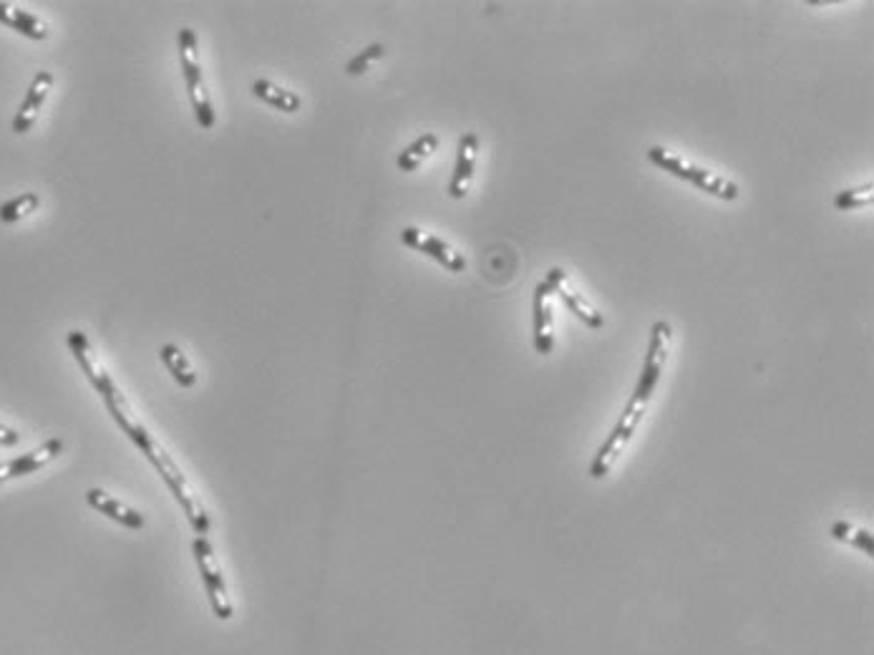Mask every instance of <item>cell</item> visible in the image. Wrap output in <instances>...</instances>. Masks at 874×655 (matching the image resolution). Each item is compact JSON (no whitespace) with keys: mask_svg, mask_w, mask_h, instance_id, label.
<instances>
[{"mask_svg":"<svg viewBox=\"0 0 874 655\" xmlns=\"http://www.w3.org/2000/svg\"><path fill=\"white\" fill-rule=\"evenodd\" d=\"M61 451H63V441L51 439V441H46L41 449L31 451V454H23V456H18V459H13V462L0 464V482H6V479H16V477H26V474L38 472V469L46 467L51 459H56Z\"/></svg>","mask_w":874,"mask_h":655,"instance_id":"12","label":"cell"},{"mask_svg":"<svg viewBox=\"0 0 874 655\" xmlns=\"http://www.w3.org/2000/svg\"><path fill=\"white\" fill-rule=\"evenodd\" d=\"M41 205V197H38L36 192H26L21 194V197H16V200L6 202V205L0 207V220L3 222H18L23 220L26 215H31L36 207Z\"/></svg>","mask_w":874,"mask_h":655,"instance_id":"20","label":"cell"},{"mask_svg":"<svg viewBox=\"0 0 874 655\" xmlns=\"http://www.w3.org/2000/svg\"><path fill=\"white\" fill-rule=\"evenodd\" d=\"M552 295L550 285L542 280L534 288V348L540 356H550L555 348V336H552V308L547 298Z\"/></svg>","mask_w":874,"mask_h":655,"instance_id":"10","label":"cell"},{"mask_svg":"<svg viewBox=\"0 0 874 655\" xmlns=\"http://www.w3.org/2000/svg\"><path fill=\"white\" fill-rule=\"evenodd\" d=\"M69 346H71V353H74V358L79 361L81 371H84L86 378H89L91 386H94L96 391L101 393V399H104L111 419H114L124 431L129 429V426L134 424V419L129 416V406H126L124 396H121L119 388L114 386V381H111L109 373H106L104 368L96 363L94 353H91V346H89V338H86L81 331H71L69 333Z\"/></svg>","mask_w":874,"mask_h":655,"instance_id":"1","label":"cell"},{"mask_svg":"<svg viewBox=\"0 0 874 655\" xmlns=\"http://www.w3.org/2000/svg\"><path fill=\"white\" fill-rule=\"evenodd\" d=\"M159 356H162L164 366L169 368V373H172L174 381H177L179 386H182V388H192L194 383H197V373L192 371V366H189V361H187V358H184V353L179 351V348L174 346V343H167V346L162 348V353H159Z\"/></svg>","mask_w":874,"mask_h":655,"instance_id":"17","label":"cell"},{"mask_svg":"<svg viewBox=\"0 0 874 655\" xmlns=\"http://www.w3.org/2000/svg\"><path fill=\"white\" fill-rule=\"evenodd\" d=\"M668 343H670V325L665 323V320H658V323L650 328V343H648V353H645L643 373H640V381L633 393V401H638V404H648V401L653 399L655 388H658L660 383V376H663L665 361H668Z\"/></svg>","mask_w":874,"mask_h":655,"instance_id":"6","label":"cell"},{"mask_svg":"<svg viewBox=\"0 0 874 655\" xmlns=\"http://www.w3.org/2000/svg\"><path fill=\"white\" fill-rule=\"evenodd\" d=\"M149 464H152L154 469H157L159 474H162L164 484L169 487V492L174 494V499L179 502V507L184 509V514H187L189 524L194 527V532H197L199 537H205L207 532H210V517H207V512L202 509V504L197 502V497H194L192 492H189L187 487V479H184V474L179 472L177 464L169 459L167 454H164L159 446H154L152 454L147 456Z\"/></svg>","mask_w":874,"mask_h":655,"instance_id":"4","label":"cell"},{"mask_svg":"<svg viewBox=\"0 0 874 655\" xmlns=\"http://www.w3.org/2000/svg\"><path fill=\"white\" fill-rule=\"evenodd\" d=\"M18 441H21V434H16L13 429L0 424V446H16Z\"/></svg>","mask_w":874,"mask_h":655,"instance_id":"23","label":"cell"},{"mask_svg":"<svg viewBox=\"0 0 874 655\" xmlns=\"http://www.w3.org/2000/svg\"><path fill=\"white\" fill-rule=\"evenodd\" d=\"M832 537H834V540H839V542H849V545H854V547H857V550L867 552L869 557L874 555L872 535H869V532H864V530H854L852 524L834 522L832 524Z\"/></svg>","mask_w":874,"mask_h":655,"instance_id":"19","label":"cell"},{"mask_svg":"<svg viewBox=\"0 0 874 655\" xmlns=\"http://www.w3.org/2000/svg\"><path fill=\"white\" fill-rule=\"evenodd\" d=\"M477 152H479V137L477 134H464L459 142V154H456L454 174H451L449 182V194L454 200H461L466 192H469V184L474 177V164H477Z\"/></svg>","mask_w":874,"mask_h":655,"instance_id":"9","label":"cell"},{"mask_svg":"<svg viewBox=\"0 0 874 655\" xmlns=\"http://www.w3.org/2000/svg\"><path fill=\"white\" fill-rule=\"evenodd\" d=\"M557 295H560V300L565 303V308L570 310V313H575V318H580L585 325H590V328H602V325H605V318H602L597 310H592L590 305H587L585 300L580 298V295L572 293V290H567L565 285L557 290Z\"/></svg>","mask_w":874,"mask_h":655,"instance_id":"18","label":"cell"},{"mask_svg":"<svg viewBox=\"0 0 874 655\" xmlns=\"http://www.w3.org/2000/svg\"><path fill=\"white\" fill-rule=\"evenodd\" d=\"M648 159L655 164V167L665 169V172H670L673 177L686 179V182L696 184L698 189L713 194V197H718V200L733 202L738 197V187L733 182H728V179H723V177H716V174L706 172V169H701V167H693V164L683 162V159L676 157V154H668L665 149L650 147Z\"/></svg>","mask_w":874,"mask_h":655,"instance_id":"3","label":"cell"},{"mask_svg":"<svg viewBox=\"0 0 874 655\" xmlns=\"http://www.w3.org/2000/svg\"><path fill=\"white\" fill-rule=\"evenodd\" d=\"M383 53H386V46H383V43H371V46L363 48V51L358 53V56H353L351 61H348L346 74H351V76L366 74L368 66H371V63L376 61V58H381Z\"/></svg>","mask_w":874,"mask_h":655,"instance_id":"22","label":"cell"},{"mask_svg":"<svg viewBox=\"0 0 874 655\" xmlns=\"http://www.w3.org/2000/svg\"><path fill=\"white\" fill-rule=\"evenodd\" d=\"M872 200H874L872 184H867V187L844 189V192H839L837 197H834V205H837V210L849 212V210H859V207H867Z\"/></svg>","mask_w":874,"mask_h":655,"instance_id":"21","label":"cell"},{"mask_svg":"<svg viewBox=\"0 0 874 655\" xmlns=\"http://www.w3.org/2000/svg\"><path fill=\"white\" fill-rule=\"evenodd\" d=\"M401 242L406 247H411V250H419L424 252V255H429L431 260H436L439 265H444L446 270H451V273H464L466 270V260L459 255V252L451 250L446 242L436 240V237L426 235V232L416 230V227H406V230L401 232Z\"/></svg>","mask_w":874,"mask_h":655,"instance_id":"8","label":"cell"},{"mask_svg":"<svg viewBox=\"0 0 874 655\" xmlns=\"http://www.w3.org/2000/svg\"><path fill=\"white\" fill-rule=\"evenodd\" d=\"M86 502H89L91 507L96 509V512L106 514L109 519L119 522L121 527H129V530H142L144 524H147L137 509L126 507V504H121L119 499H114L111 494L101 492V489H89V492H86Z\"/></svg>","mask_w":874,"mask_h":655,"instance_id":"13","label":"cell"},{"mask_svg":"<svg viewBox=\"0 0 874 655\" xmlns=\"http://www.w3.org/2000/svg\"><path fill=\"white\" fill-rule=\"evenodd\" d=\"M0 23L18 31L21 36L33 38V41H43L48 36L46 26L36 16H31L28 11H21L16 6H8V3H0Z\"/></svg>","mask_w":874,"mask_h":655,"instance_id":"14","label":"cell"},{"mask_svg":"<svg viewBox=\"0 0 874 655\" xmlns=\"http://www.w3.org/2000/svg\"><path fill=\"white\" fill-rule=\"evenodd\" d=\"M252 94H255L260 101H265V104L275 106L278 111H285V114H295V111H300V106H303V101H300L298 94L283 89V86L270 84V81L265 79L252 81Z\"/></svg>","mask_w":874,"mask_h":655,"instance_id":"15","label":"cell"},{"mask_svg":"<svg viewBox=\"0 0 874 655\" xmlns=\"http://www.w3.org/2000/svg\"><path fill=\"white\" fill-rule=\"evenodd\" d=\"M192 552H194V560H197L202 582H205V590H207V598H210L212 613H215L220 620H230L232 618V605H230V598H227V587H225V582H222L220 567H217L215 557H212L210 542H207L205 537H197V540L192 542Z\"/></svg>","mask_w":874,"mask_h":655,"instance_id":"7","label":"cell"},{"mask_svg":"<svg viewBox=\"0 0 874 655\" xmlns=\"http://www.w3.org/2000/svg\"><path fill=\"white\" fill-rule=\"evenodd\" d=\"M51 86H53V74H48V71L36 74L26 99H23L21 109H18L16 119H13V131H16V134H26V131L36 124L38 114H41V106L46 104V96L48 91H51Z\"/></svg>","mask_w":874,"mask_h":655,"instance_id":"11","label":"cell"},{"mask_svg":"<svg viewBox=\"0 0 874 655\" xmlns=\"http://www.w3.org/2000/svg\"><path fill=\"white\" fill-rule=\"evenodd\" d=\"M645 406L648 404H638V401L630 399L628 409L623 411V416H620V421L615 424V429L610 431V436L605 439V444L597 449L595 462H592V467H590L592 479H602L605 474L610 472V469H613V464L620 459V454H623V449L628 446V441L633 439L635 429H638L640 419H643V414H645Z\"/></svg>","mask_w":874,"mask_h":655,"instance_id":"5","label":"cell"},{"mask_svg":"<svg viewBox=\"0 0 874 655\" xmlns=\"http://www.w3.org/2000/svg\"><path fill=\"white\" fill-rule=\"evenodd\" d=\"M179 61H182L184 81H187V94L192 101V109L202 129H212L215 126V111H212L210 96H207L205 84H202V69H199L197 58V36L192 28H182L179 33Z\"/></svg>","mask_w":874,"mask_h":655,"instance_id":"2","label":"cell"},{"mask_svg":"<svg viewBox=\"0 0 874 655\" xmlns=\"http://www.w3.org/2000/svg\"><path fill=\"white\" fill-rule=\"evenodd\" d=\"M436 147H439V137L436 134H424V137H419L414 144H409V147L398 154V169L401 172H414L426 157H431L436 152Z\"/></svg>","mask_w":874,"mask_h":655,"instance_id":"16","label":"cell"}]
</instances>
